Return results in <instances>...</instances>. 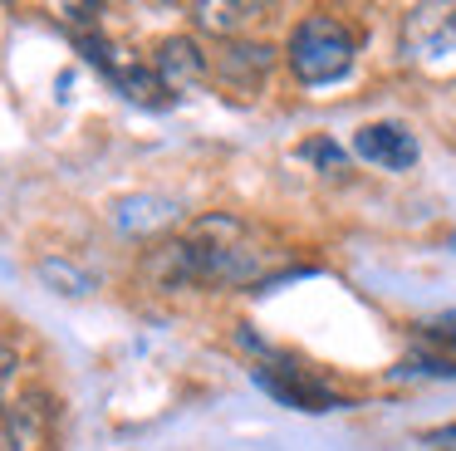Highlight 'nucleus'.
Instances as JSON below:
<instances>
[{
    "label": "nucleus",
    "instance_id": "nucleus-12",
    "mask_svg": "<svg viewBox=\"0 0 456 451\" xmlns=\"http://www.w3.org/2000/svg\"><path fill=\"white\" fill-rule=\"evenodd\" d=\"M299 157H305V162H319L324 172H344V162H348V152H344L338 143H329V137L305 143V147H299Z\"/></svg>",
    "mask_w": 456,
    "mask_h": 451
},
{
    "label": "nucleus",
    "instance_id": "nucleus-8",
    "mask_svg": "<svg viewBox=\"0 0 456 451\" xmlns=\"http://www.w3.org/2000/svg\"><path fill=\"white\" fill-rule=\"evenodd\" d=\"M275 64V49L270 45H250V39H226L221 45V59H216V74L236 88H260Z\"/></svg>",
    "mask_w": 456,
    "mask_h": 451
},
{
    "label": "nucleus",
    "instance_id": "nucleus-13",
    "mask_svg": "<svg viewBox=\"0 0 456 451\" xmlns=\"http://www.w3.org/2000/svg\"><path fill=\"white\" fill-rule=\"evenodd\" d=\"M427 339L442 343V348H456V314H442V319L427 324Z\"/></svg>",
    "mask_w": 456,
    "mask_h": 451
},
{
    "label": "nucleus",
    "instance_id": "nucleus-14",
    "mask_svg": "<svg viewBox=\"0 0 456 451\" xmlns=\"http://www.w3.org/2000/svg\"><path fill=\"white\" fill-rule=\"evenodd\" d=\"M427 441H456V422H452V427H436V431H427Z\"/></svg>",
    "mask_w": 456,
    "mask_h": 451
},
{
    "label": "nucleus",
    "instance_id": "nucleus-3",
    "mask_svg": "<svg viewBox=\"0 0 456 451\" xmlns=\"http://www.w3.org/2000/svg\"><path fill=\"white\" fill-rule=\"evenodd\" d=\"M74 45H79V54L89 59V64L99 69V74L109 78V84L118 88L128 103H138V108H167L172 103V94L162 88L152 59L142 64L138 54H128L123 45H113L103 29H84V35H74Z\"/></svg>",
    "mask_w": 456,
    "mask_h": 451
},
{
    "label": "nucleus",
    "instance_id": "nucleus-11",
    "mask_svg": "<svg viewBox=\"0 0 456 451\" xmlns=\"http://www.w3.org/2000/svg\"><path fill=\"white\" fill-rule=\"evenodd\" d=\"M250 15H260V5H246V0H197L191 5V20L211 35H236Z\"/></svg>",
    "mask_w": 456,
    "mask_h": 451
},
{
    "label": "nucleus",
    "instance_id": "nucleus-9",
    "mask_svg": "<svg viewBox=\"0 0 456 451\" xmlns=\"http://www.w3.org/2000/svg\"><path fill=\"white\" fill-rule=\"evenodd\" d=\"M172 221H177V206L167 196H123V201H113V226L123 235H148Z\"/></svg>",
    "mask_w": 456,
    "mask_h": 451
},
{
    "label": "nucleus",
    "instance_id": "nucleus-4",
    "mask_svg": "<svg viewBox=\"0 0 456 451\" xmlns=\"http://www.w3.org/2000/svg\"><path fill=\"white\" fill-rule=\"evenodd\" d=\"M5 451H60V398L50 388H25L0 417Z\"/></svg>",
    "mask_w": 456,
    "mask_h": 451
},
{
    "label": "nucleus",
    "instance_id": "nucleus-7",
    "mask_svg": "<svg viewBox=\"0 0 456 451\" xmlns=\"http://www.w3.org/2000/svg\"><path fill=\"white\" fill-rule=\"evenodd\" d=\"M354 152L363 162L383 167V172H407V167H417L422 147H417V137L403 123H368L354 133Z\"/></svg>",
    "mask_w": 456,
    "mask_h": 451
},
{
    "label": "nucleus",
    "instance_id": "nucleus-5",
    "mask_svg": "<svg viewBox=\"0 0 456 451\" xmlns=\"http://www.w3.org/2000/svg\"><path fill=\"white\" fill-rule=\"evenodd\" d=\"M256 388H265L275 402H285V407H295V412L344 407V398H338L334 388H324L314 373H305L299 363H256Z\"/></svg>",
    "mask_w": 456,
    "mask_h": 451
},
{
    "label": "nucleus",
    "instance_id": "nucleus-6",
    "mask_svg": "<svg viewBox=\"0 0 456 451\" xmlns=\"http://www.w3.org/2000/svg\"><path fill=\"white\" fill-rule=\"evenodd\" d=\"M152 69H158L162 88H167L172 98L177 94H191V88L207 84V54H201V45L191 35H167L158 39V49H152Z\"/></svg>",
    "mask_w": 456,
    "mask_h": 451
},
{
    "label": "nucleus",
    "instance_id": "nucleus-2",
    "mask_svg": "<svg viewBox=\"0 0 456 451\" xmlns=\"http://www.w3.org/2000/svg\"><path fill=\"white\" fill-rule=\"evenodd\" d=\"M289 74L305 88H324L338 84V78L354 69L358 59V35L344 25L338 15H305L295 29H289Z\"/></svg>",
    "mask_w": 456,
    "mask_h": 451
},
{
    "label": "nucleus",
    "instance_id": "nucleus-15",
    "mask_svg": "<svg viewBox=\"0 0 456 451\" xmlns=\"http://www.w3.org/2000/svg\"><path fill=\"white\" fill-rule=\"evenodd\" d=\"M452 250H456V235H452Z\"/></svg>",
    "mask_w": 456,
    "mask_h": 451
},
{
    "label": "nucleus",
    "instance_id": "nucleus-1",
    "mask_svg": "<svg viewBox=\"0 0 456 451\" xmlns=\"http://www.w3.org/2000/svg\"><path fill=\"white\" fill-rule=\"evenodd\" d=\"M158 290H187V284H211V290H260L275 284L280 275V250H270L240 216L211 211L191 221L182 235L162 241L142 260Z\"/></svg>",
    "mask_w": 456,
    "mask_h": 451
},
{
    "label": "nucleus",
    "instance_id": "nucleus-10",
    "mask_svg": "<svg viewBox=\"0 0 456 451\" xmlns=\"http://www.w3.org/2000/svg\"><path fill=\"white\" fill-rule=\"evenodd\" d=\"M35 280L50 294H64V299H84V294H94V284H99L84 265L64 260V255H45V260L35 265Z\"/></svg>",
    "mask_w": 456,
    "mask_h": 451
}]
</instances>
